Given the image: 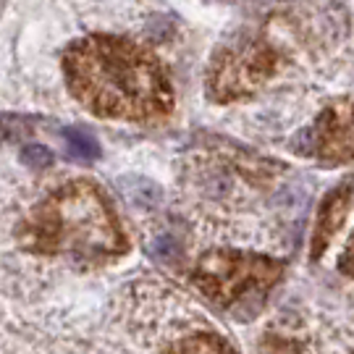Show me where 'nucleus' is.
Returning a JSON list of instances; mask_svg holds the SVG:
<instances>
[{"label": "nucleus", "mask_w": 354, "mask_h": 354, "mask_svg": "<svg viewBox=\"0 0 354 354\" xmlns=\"http://www.w3.org/2000/svg\"><path fill=\"white\" fill-rule=\"evenodd\" d=\"M68 87L92 113L127 121H160L174 95L150 53L118 37H89L64 58Z\"/></svg>", "instance_id": "nucleus-1"}, {"label": "nucleus", "mask_w": 354, "mask_h": 354, "mask_svg": "<svg viewBox=\"0 0 354 354\" xmlns=\"http://www.w3.org/2000/svg\"><path fill=\"white\" fill-rule=\"evenodd\" d=\"M37 234L71 250H115L118 231L100 194L87 181H76L50 197L37 215Z\"/></svg>", "instance_id": "nucleus-2"}, {"label": "nucleus", "mask_w": 354, "mask_h": 354, "mask_svg": "<svg viewBox=\"0 0 354 354\" xmlns=\"http://www.w3.org/2000/svg\"><path fill=\"white\" fill-rule=\"evenodd\" d=\"M276 71V50L263 37L231 42L215 58L210 71V95L218 100H239L252 95Z\"/></svg>", "instance_id": "nucleus-3"}, {"label": "nucleus", "mask_w": 354, "mask_h": 354, "mask_svg": "<svg viewBox=\"0 0 354 354\" xmlns=\"http://www.w3.org/2000/svg\"><path fill=\"white\" fill-rule=\"evenodd\" d=\"M310 137V152L326 160L354 158V100H344L317 115Z\"/></svg>", "instance_id": "nucleus-4"}, {"label": "nucleus", "mask_w": 354, "mask_h": 354, "mask_svg": "<svg viewBox=\"0 0 354 354\" xmlns=\"http://www.w3.org/2000/svg\"><path fill=\"white\" fill-rule=\"evenodd\" d=\"M349 187H342L330 194L326 200V207L320 213V221H317V250L326 247V241L330 239V234H336V228L346 218V210H349Z\"/></svg>", "instance_id": "nucleus-5"}, {"label": "nucleus", "mask_w": 354, "mask_h": 354, "mask_svg": "<svg viewBox=\"0 0 354 354\" xmlns=\"http://www.w3.org/2000/svg\"><path fill=\"white\" fill-rule=\"evenodd\" d=\"M118 187L129 197V203H134L137 207H155V205L160 203V189L152 184L150 178L124 176L118 178Z\"/></svg>", "instance_id": "nucleus-6"}, {"label": "nucleus", "mask_w": 354, "mask_h": 354, "mask_svg": "<svg viewBox=\"0 0 354 354\" xmlns=\"http://www.w3.org/2000/svg\"><path fill=\"white\" fill-rule=\"evenodd\" d=\"M64 140L71 155L79 160H97L100 158V145L95 142L92 134L82 131V129H64Z\"/></svg>", "instance_id": "nucleus-7"}, {"label": "nucleus", "mask_w": 354, "mask_h": 354, "mask_svg": "<svg viewBox=\"0 0 354 354\" xmlns=\"http://www.w3.org/2000/svg\"><path fill=\"white\" fill-rule=\"evenodd\" d=\"M150 254L158 263L176 266L178 257H181V247H178V241H174L171 236H160V239H155L150 244Z\"/></svg>", "instance_id": "nucleus-8"}, {"label": "nucleus", "mask_w": 354, "mask_h": 354, "mask_svg": "<svg viewBox=\"0 0 354 354\" xmlns=\"http://www.w3.org/2000/svg\"><path fill=\"white\" fill-rule=\"evenodd\" d=\"M21 160L29 165H48L53 160V152L48 147H42V145H29L21 152Z\"/></svg>", "instance_id": "nucleus-9"}, {"label": "nucleus", "mask_w": 354, "mask_h": 354, "mask_svg": "<svg viewBox=\"0 0 354 354\" xmlns=\"http://www.w3.org/2000/svg\"><path fill=\"white\" fill-rule=\"evenodd\" d=\"M352 252H354V241H352Z\"/></svg>", "instance_id": "nucleus-10"}]
</instances>
